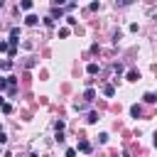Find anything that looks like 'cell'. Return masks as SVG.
Wrapping results in <instances>:
<instances>
[{"label": "cell", "instance_id": "6da1fadb", "mask_svg": "<svg viewBox=\"0 0 157 157\" xmlns=\"http://www.w3.org/2000/svg\"><path fill=\"white\" fill-rule=\"evenodd\" d=\"M130 115H132V118H140V115H142V105H137V103L130 105Z\"/></svg>", "mask_w": 157, "mask_h": 157}, {"label": "cell", "instance_id": "7a4b0ae2", "mask_svg": "<svg viewBox=\"0 0 157 157\" xmlns=\"http://www.w3.org/2000/svg\"><path fill=\"white\" fill-rule=\"evenodd\" d=\"M37 22H39V17H37V15H27V17H25V25H29V27H34Z\"/></svg>", "mask_w": 157, "mask_h": 157}, {"label": "cell", "instance_id": "3957f363", "mask_svg": "<svg viewBox=\"0 0 157 157\" xmlns=\"http://www.w3.org/2000/svg\"><path fill=\"white\" fill-rule=\"evenodd\" d=\"M86 71H88V74H91V76H93V74H98V71H101V66H98V64H96V61H91V64H88V66H86Z\"/></svg>", "mask_w": 157, "mask_h": 157}, {"label": "cell", "instance_id": "277c9868", "mask_svg": "<svg viewBox=\"0 0 157 157\" xmlns=\"http://www.w3.org/2000/svg\"><path fill=\"white\" fill-rule=\"evenodd\" d=\"M137 78H140V71H135V69H130V71H128V81H132V83H135Z\"/></svg>", "mask_w": 157, "mask_h": 157}, {"label": "cell", "instance_id": "5b68a950", "mask_svg": "<svg viewBox=\"0 0 157 157\" xmlns=\"http://www.w3.org/2000/svg\"><path fill=\"white\" fill-rule=\"evenodd\" d=\"M83 98H86L88 103H91V101H96V91H93V88H86V93H83Z\"/></svg>", "mask_w": 157, "mask_h": 157}, {"label": "cell", "instance_id": "8992f818", "mask_svg": "<svg viewBox=\"0 0 157 157\" xmlns=\"http://www.w3.org/2000/svg\"><path fill=\"white\" fill-rule=\"evenodd\" d=\"M103 93H105L108 98H113V96H115V88H113V86L108 83V86H103Z\"/></svg>", "mask_w": 157, "mask_h": 157}, {"label": "cell", "instance_id": "52a82bcc", "mask_svg": "<svg viewBox=\"0 0 157 157\" xmlns=\"http://www.w3.org/2000/svg\"><path fill=\"white\" fill-rule=\"evenodd\" d=\"M78 150H81V152H91V142L81 140V142H78Z\"/></svg>", "mask_w": 157, "mask_h": 157}, {"label": "cell", "instance_id": "ba28073f", "mask_svg": "<svg viewBox=\"0 0 157 157\" xmlns=\"http://www.w3.org/2000/svg\"><path fill=\"white\" fill-rule=\"evenodd\" d=\"M142 101H145V103H155V101H157V96H155V93H150V91H147V93H145V96H142Z\"/></svg>", "mask_w": 157, "mask_h": 157}, {"label": "cell", "instance_id": "9c48e42d", "mask_svg": "<svg viewBox=\"0 0 157 157\" xmlns=\"http://www.w3.org/2000/svg\"><path fill=\"white\" fill-rule=\"evenodd\" d=\"M61 15H64L61 7H54V10H52V17H54V20H61Z\"/></svg>", "mask_w": 157, "mask_h": 157}, {"label": "cell", "instance_id": "30bf717a", "mask_svg": "<svg viewBox=\"0 0 157 157\" xmlns=\"http://www.w3.org/2000/svg\"><path fill=\"white\" fill-rule=\"evenodd\" d=\"M32 7V0H20V10H29Z\"/></svg>", "mask_w": 157, "mask_h": 157}, {"label": "cell", "instance_id": "8fae6325", "mask_svg": "<svg viewBox=\"0 0 157 157\" xmlns=\"http://www.w3.org/2000/svg\"><path fill=\"white\" fill-rule=\"evenodd\" d=\"M86 120H88V123H96V120H98V113H96V110H91V113H88V118H86Z\"/></svg>", "mask_w": 157, "mask_h": 157}, {"label": "cell", "instance_id": "7c38bea8", "mask_svg": "<svg viewBox=\"0 0 157 157\" xmlns=\"http://www.w3.org/2000/svg\"><path fill=\"white\" fill-rule=\"evenodd\" d=\"M98 7H101V2H98V0H93V2H91V5H88V10H91V12H96V10H98Z\"/></svg>", "mask_w": 157, "mask_h": 157}, {"label": "cell", "instance_id": "4fadbf2b", "mask_svg": "<svg viewBox=\"0 0 157 157\" xmlns=\"http://www.w3.org/2000/svg\"><path fill=\"white\" fill-rule=\"evenodd\" d=\"M42 22H44V25H47V27H52V25H54V17H52V15H47V17H44V20H42Z\"/></svg>", "mask_w": 157, "mask_h": 157}, {"label": "cell", "instance_id": "5bb4252c", "mask_svg": "<svg viewBox=\"0 0 157 157\" xmlns=\"http://www.w3.org/2000/svg\"><path fill=\"white\" fill-rule=\"evenodd\" d=\"M113 71H115V74H123L125 66H123V64H113Z\"/></svg>", "mask_w": 157, "mask_h": 157}, {"label": "cell", "instance_id": "9a60e30c", "mask_svg": "<svg viewBox=\"0 0 157 157\" xmlns=\"http://www.w3.org/2000/svg\"><path fill=\"white\" fill-rule=\"evenodd\" d=\"M2 113L10 115V113H12V105H10V103H2Z\"/></svg>", "mask_w": 157, "mask_h": 157}, {"label": "cell", "instance_id": "2e32d148", "mask_svg": "<svg viewBox=\"0 0 157 157\" xmlns=\"http://www.w3.org/2000/svg\"><path fill=\"white\" fill-rule=\"evenodd\" d=\"M7 86H10V81H7V76H5V78H0V91H5Z\"/></svg>", "mask_w": 157, "mask_h": 157}, {"label": "cell", "instance_id": "e0dca14e", "mask_svg": "<svg viewBox=\"0 0 157 157\" xmlns=\"http://www.w3.org/2000/svg\"><path fill=\"white\" fill-rule=\"evenodd\" d=\"M130 2H132V0H115V5H118V7H125V5H130Z\"/></svg>", "mask_w": 157, "mask_h": 157}, {"label": "cell", "instance_id": "ac0fdd59", "mask_svg": "<svg viewBox=\"0 0 157 157\" xmlns=\"http://www.w3.org/2000/svg\"><path fill=\"white\" fill-rule=\"evenodd\" d=\"M52 5H54V7H64V5H66V0H52Z\"/></svg>", "mask_w": 157, "mask_h": 157}, {"label": "cell", "instance_id": "d6986e66", "mask_svg": "<svg viewBox=\"0 0 157 157\" xmlns=\"http://www.w3.org/2000/svg\"><path fill=\"white\" fill-rule=\"evenodd\" d=\"M10 37H20V27H12L10 29Z\"/></svg>", "mask_w": 157, "mask_h": 157}, {"label": "cell", "instance_id": "ffe728a7", "mask_svg": "<svg viewBox=\"0 0 157 157\" xmlns=\"http://www.w3.org/2000/svg\"><path fill=\"white\" fill-rule=\"evenodd\" d=\"M54 130H64V120H56L54 123Z\"/></svg>", "mask_w": 157, "mask_h": 157}, {"label": "cell", "instance_id": "44dd1931", "mask_svg": "<svg viewBox=\"0 0 157 157\" xmlns=\"http://www.w3.org/2000/svg\"><path fill=\"white\" fill-rule=\"evenodd\" d=\"M54 137H56V142H64V132H61V130H56V135H54Z\"/></svg>", "mask_w": 157, "mask_h": 157}, {"label": "cell", "instance_id": "7402d4cb", "mask_svg": "<svg viewBox=\"0 0 157 157\" xmlns=\"http://www.w3.org/2000/svg\"><path fill=\"white\" fill-rule=\"evenodd\" d=\"M7 142V137H5V132H0V145H5Z\"/></svg>", "mask_w": 157, "mask_h": 157}, {"label": "cell", "instance_id": "603a6c76", "mask_svg": "<svg viewBox=\"0 0 157 157\" xmlns=\"http://www.w3.org/2000/svg\"><path fill=\"white\" fill-rule=\"evenodd\" d=\"M152 142H155V147H157V132H155V140H152Z\"/></svg>", "mask_w": 157, "mask_h": 157}, {"label": "cell", "instance_id": "cb8c5ba5", "mask_svg": "<svg viewBox=\"0 0 157 157\" xmlns=\"http://www.w3.org/2000/svg\"><path fill=\"white\" fill-rule=\"evenodd\" d=\"M2 103H5V98H2V96H0V105H2Z\"/></svg>", "mask_w": 157, "mask_h": 157}, {"label": "cell", "instance_id": "d4e9b609", "mask_svg": "<svg viewBox=\"0 0 157 157\" xmlns=\"http://www.w3.org/2000/svg\"><path fill=\"white\" fill-rule=\"evenodd\" d=\"M0 132H2V125H0Z\"/></svg>", "mask_w": 157, "mask_h": 157}, {"label": "cell", "instance_id": "484cf974", "mask_svg": "<svg viewBox=\"0 0 157 157\" xmlns=\"http://www.w3.org/2000/svg\"><path fill=\"white\" fill-rule=\"evenodd\" d=\"M0 7H2V0H0Z\"/></svg>", "mask_w": 157, "mask_h": 157}]
</instances>
